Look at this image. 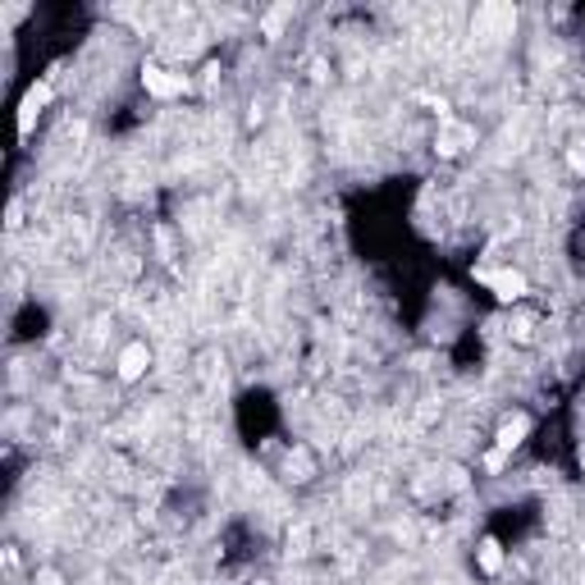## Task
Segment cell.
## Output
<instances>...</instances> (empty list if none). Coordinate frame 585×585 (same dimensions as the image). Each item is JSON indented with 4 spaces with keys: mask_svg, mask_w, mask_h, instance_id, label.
Returning <instances> with one entry per match:
<instances>
[{
    "mask_svg": "<svg viewBox=\"0 0 585 585\" xmlns=\"http://www.w3.org/2000/svg\"><path fill=\"white\" fill-rule=\"evenodd\" d=\"M480 279H485V284H490L503 302H517V297L526 292V279L517 275V270H480Z\"/></svg>",
    "mask_w": 585,
    "mask_h": 585,
    "instance_id": "obj_1",
    "label": "cell"
},
{
    "mask_svg": "<svg viewBox=\"0 0 585 585\" xmlns=\"http://www.w3.org/2000/svg\"><path fill=\"white\" fill-rule=\"evenodd\" d=\"M142 83H147V88L156 92V96H179L183 88H188V83H183V73H179V78H174V73H169V69H160V64H147Z\"/></svg>",
    "mask_w": 585,
    "mask_h": 585,
    "instance_id": "obj_2",
    "label": "cell"
},
{
    "mask_svg": "<svg viewBox=\"0 0 585 585\" xmlns=\"http://www.w3.org/2000/svg\"><path fill=\"white\" fill-rule=\"evenodd\" d=\"M147 366H151V348L147 343H128L124 357H119V375H124V380H137Z\"/></svg>",
    "mask_w": 585,
    "mask_h": 585,
    "instance_id": "obj_3",
    "label": "cell"
},
{
    "mask_svg": "<svg viewBox=\"0 0 585 585\" xmlns=\"http://www.w3.org/2000/svg\"><path fill=\"white\" fill-rule=\"evenodd\" d=\"M530 430V421L526 416H512L507 421L503 430H498V453H507V448H517V443H522V435Z\"/></svg>",
    "mask_w": 585,
    "mask_h": 585,
    "instance_id": "obj_4",
    "label": "cell"
},
{
    "mask_svg": "<svg viewBox=\"0 0 585 585\" xmlns=\"http://www.w3.org/2000/svg\"><path fill=\"white\" fill-rule=\"evenodd\" d=\"M467 142H471V128H448V133L439 137V151H443V156H458Z\"/></svg>",
    "mask_w": 585,
    "mask_h": 585,
    "instance_id": "obj_5",
    "label": "cell"
},
{
    "mask_svg": "<svg viewBox=\"0 0 585 585\" xmlns=\"http://www.w3.org/2000/svg\"><path fill=\"white\" fill-rule=\"evenodd\" d=\"M46 96H51V88H32V92H28V101H23V133L32 128V115H37V105H46Z\"/></svg>",
    "mask_w": 585,
    "mask_h": 585,
    "instance_id": "obj_6",
    "label": "cell"
},
{
    "mask_svg": "<svg viewBox=\"0 0 585 585\" xmlns=\"http://www.w3.org/2000/svg\"><path fill=\"white\" fill-rule=\"evenodd\" d=\"M480 567H485V571H498V567H503V554H498L494 539H485V544H480Z\"/></svg>",
    "mask_w": 585,
    "mask_h": 585,
    "instance_id": "obj_7",
    "label": "cell"
}]
</instances>
